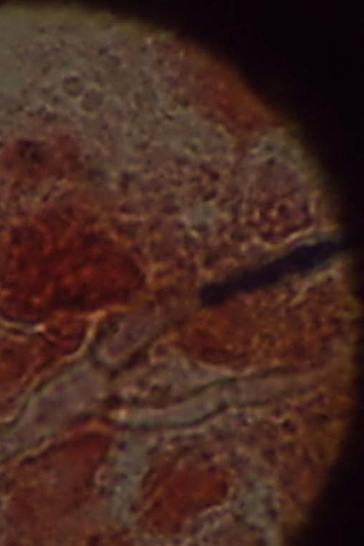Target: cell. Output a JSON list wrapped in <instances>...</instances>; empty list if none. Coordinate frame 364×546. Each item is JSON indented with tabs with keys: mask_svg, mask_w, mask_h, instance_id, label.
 Returning a JSON list of instances; mask_svg holds the SVG:
<instances>
[{
	"mask_svg": "<svg viewBox=\"0 0 364 546\" xmlns=\"http://www.w3.org/2000/svg\"><path fill=\"white\" fill-rule=\"evenodd\" d=\"M79 11H80V9H79ZM78 15H79V13H78ZM77 24H78V21H77ZM76 27H77V25H76ZM75 36H76V34H75ZM74 39H75V38H74Z\"/></svg>",
	"mask_w": 364,
	"mask_h": 546,
	"instance_id": "cell-1",
	"label": "cell"
}]
</instances>
